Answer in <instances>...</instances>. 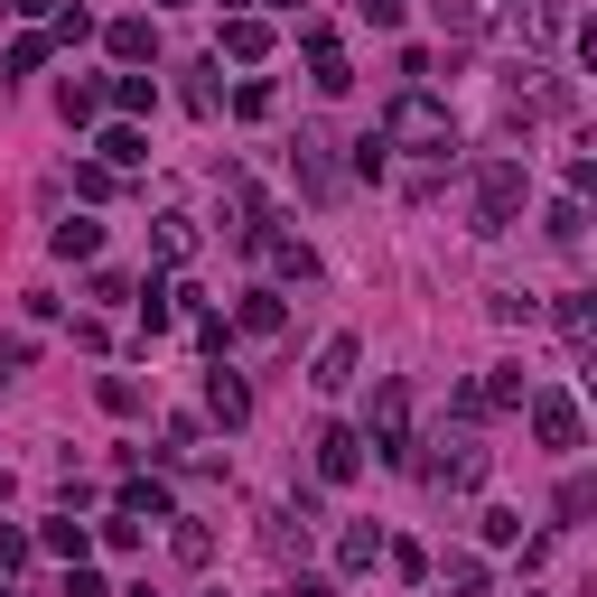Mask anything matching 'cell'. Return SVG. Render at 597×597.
I'll list each match as a JSON object with an SVG mask.
<instances>
[{
	"label": "cell",
	"mask_w": 597,
	"mask_h": 597,
	"mask_svg": "<svg viewBox=\"0 0 597 597\" xmlns=\"http://www.w3.org/2000/svg\"><path fill=\"white\" fill-rule=\"evenodd\" d=\"M383 150H411V160H448V150H458V122L439 113L430 93H402V103H392V122H383Z\"/></svg>",
	"instance_id": "6da1fadb"
},
{
	"label": "cell",
	"mask_w": 597,
	"mask_h": 597,
	"mask_svg": "<svg viewBox=\"0 0 597 597\" xmlns=\"http://www.w3.org/2000/svg\"><path fill=\"white\" fill-rule=\"evenodd\" d=\"M523 215V160H485L477 178V233H505Z\"/></svg>",
	"instance_id": "7a4b0ae2"
},
{
	"label": "cell",
	"mask_w": 597,
	"mask_h": 597,
	"mask_svg": "<svg viewBox=\"0 0 597 597\" xmlns=\"http://www.w3.org/2000/svg\"><path fill=\"white\" fill-rule=\"evenodd\" d=\"M373 458H383V467H411V392H402V383L373 392Z\"/></svg>",
	"instance_id": "3957f363"
},
{
	"label": "cell",
	"mask_w": 597,
	"mask_h": 597,
	"mask_svg": "<svg viewBox=\"0 0 597 597\" xmlns=\"http://www.w3.org/2000/svg\"><path fill=\"white\" fill-rule=\"evenodd\" d=\"M532 430H542V448H579V402L570 392H542L532 402Z\"/></svg>",
	"instance_id": "277c9868"
},
{
	"label": "cell",
	"mask_w": 597,
	"mask_h": 597,
	"mask_svg": "<svg viewBox=\"0 0 597 597\" xmlns=\"http://www.w3.org/2000/svg\"><path fill=\"white\" fill-rule=\"evenodd\" d=\"M570 28H579L570 0H523V38H532V47H560Z\"/></svg>",
	"instance_id": "5b68a950"
},
{
	"label": "cell",
	"mask_w": 597,
	"mask_h": 597,
	"mask_svg": "<svg viewBox=\"0 0 597 597\" xmlns=\"http://www.w3.org/2000/svg\"><path fill=\"white\" fill-rule=\"evenodd\" d=\"M430 477H439V485H458V495H467V485H485V448H477V439H448Z\"/></svg>",
	"instance_id": "8992f818"
},
{
	"label": "cell",
	"mask_w": 597,
	"mask_h": 597,
	"mask_svg": "<svg viewBox=\"0 0 597 597\" xmlns=\"http://www.w3.org/2000/svg\"><path fill=\"white\" fill-rule=\"evenodd\" d=\"M355 467H365V439H355V430H327V439H318V477H327V485H345Z\"/></svg>",
	"instance_id": "52a82bcc"
},
{
	"label": "cell",
	"mask_w": 597,
	"mask_h": 597,
	"mask_svg": "<svg viewBox=\"0 0 597 597\" xmlns=\"http://www.w3.org/2000/svg\"><path fill=\"white\" fill-rule=\"evenodd\" d=\"M355 383V336H327V355H318V392H345Z\"/></svg>",
	"instance_id": "ba28073f"
},
{
	"label": "cell",
	"mask_w": 597,
	"mask_h": 597,
	"mask_svg": "<svg viewBox=\"0 0 597 597\" xmlns=\"http://www.w3.org/2000/svg\"><path fill=\"white\" fill-rule=\"evenodd\" d=\"M430 10H439L448 38H477V28H485V0H430Z\"/></svg>",
	"instance_id": "9c48e42d"
},
{
	"label": "cell",
	"mask_w": 597,
	"mask_h": 597,
	"mask_svg": "<svg viewBox=\"0 0 597 597\" xmlns=\"http://www.w3.org/2000/svg\"><path fill=\"white\" fill-rule=\"evenodd\" d=\"M206 402H215V420H243V411H253V392L233 383V373H215V383H206Z\"/></svg>",
	"instance_id": "30bf717a"
},
{
	"label": "cell",
	"mask_w": 597,
	"mask_h": 597,
	"mask_svg": "<svg viewBox=\"0 0 597 597\" xmlns=\"http://www.w3.org/2000/svg\"><path fill=\"white\" fill-rule=\"evenodd\" d=\"M373 560H383V532L355 523V532H345V570H373Z\"/></svg>",
	"instance_id": "8fae6325"
},
{
	"label": "cell",
	"mask_w": 597,
	"mask_h": 597,
	"mask_svg": "<svg viewBox=\"0 0 597 597\" xmlns=\"http://www.w3.org/2000/svg\"><path fill=\"white\" fill-rule=\"evenodd\" d=\"M56 253H66V262H85V253H103V225H56Z\"/></svg>",
	"instance_id": "7c38bea8"
},
{
	"label": "cell",
	"mask_w": 597,
	"mask_h": 597,
	"mask_svg": "<svg viewBox=\"0 0 597 597\" xmlns=\"http://www.w3.org/2000/svg\"><path fill=\"white\" fill-rule=\"evenodd\" d=\"M560 336H570V345L597 336V308H588V298H560Z\"/></svg>",
	"instance_id": "4fadbf2b"
},
{
	"label": "cell",
	"mask_w": 597,
	"mask_h": 597,
	"mask_svg": "<svg viewBox=\"0 0 597 597\" xmlns=\"http://www.w3.org/2000/svg\"><path fill=\"white\" fill-rule=\"evenodd\" d=\"M542 233H551V243H579V233H588V215H579V196H560V206H551V225H542Z\"/></svg>",
	"instance_id": "5bb4252c"
},
{
	"label": "cell",
	"mask_w": 597,
	"mask_h": 597,
	"mask_svg": "<svg viewBox=\"0 0 597 597\" xmlns=\"http://www.w3.org/2000/svg\"><path fill=\"white\" fill-rule=\"evenodd\" d=\"M298 168H308V187H318V196L336 187V168H327V140H298Z\"/></svg>",
	"instance_id": "9a60e30c"
},
{
	"label": "cell",
	"mask_w": 597,
	"mask_h": 597,
	"mask_svg": "<svg viewBox=\"0 0 597 597\" xmlns=\"http://www.w3.org/2000/svg\"><path fill=\"white\" fill-rule=\"evenodd\" d=\"M225 47H233V56H262V47H271V28H262V20H233Z\"/></svg>",
	"instance_id": "2e32d148"
},
{
	"label": "cell",
	"mask_w": 597,
	"mask_h": 597,
	"mask_svg": "<svg viewBox=\"0 0 597 597\" xmlns=\"http://www.w3.org/2000/svg\"><path fill=\"white\" fill-rule=\"evenodd\" d=\"M243 327H253V336H271V327H280V298L253 290V298H243Z\"/></svg>",
	"instance_id": "e0dca14e"
},
{
	"label": "cell",
	"mask_w": 597,
	"mask_h": 597,
	"mask_svg": "<svg viewBox=\"0 0 597 597\" xmlns=\"http://www.w3.org/2000/svg\"><path fill=\"white\" fill-rule=\"evenodd\" d=\"M140 160V131H103V168H131Z\"/></svg>",
	"instance_id": "ac0fdd59"
},
{
	"label": "cell",
	"mask_w": 597,
	"mask_h": 597,
	"mask_svg": "<svg viewBox=\"0 0 597 597\" xmlns=\"http://www.w3.org/2000/svg\"><path fill=\"white\" fill-rule=\"evenodd\" d=\"M448 588H458V597H485V560H448Z\"/></svg>",
	"instance_id": "d6986e66"
},
{
	"label": "cell",
	"mask_w": 597,
	"mask_h": 597,
	"mask_svg": "<svg viewBox=\"0 0 597 597\" xmlns=\"http://www.w3.org/2000/svg\"><path fill=\"white\" fill-rule=\"evenodd\" d=\"M355 10H365L373 28H392V20H402V0H355Z\"/></svg>",
	"instance_id": "ffe728a7"
},
{
	"label": "cell",
	"mask_w": 597,
	"mask_h": 597,
	"mask_svg": "<svg viewBox=\"0 0 597 597\" xmlns=\"http://www.w3.org/2000/svg\"><path fill=\"white\" fill-rule=\"evenodd\" d=\"M280 10H298V0H280Z\"/></svg>",
	"instance_id": "44dd1931"
}]
</instances>
